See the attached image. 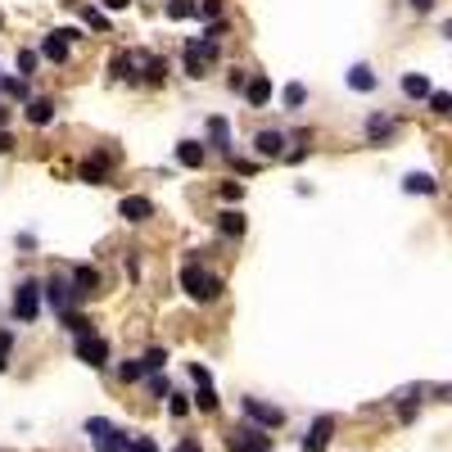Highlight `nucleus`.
Segmentation results:
<instances>
[{"mask_svg":"<svg viewBox=\"0 0 452 452\" xmlns=\"http://www.w3.org/2000/svg\"><path fill=\"white\" fill-rule=\"evenodd\" d=\"M181 290H186L190 299L208 303V299H217V294H222V281H217L213 272H204L199 263H186V267H181Z\"/></svg>","mask_w":452,"mask_h":452,"instance_id":"obj_1","label":"nucleus"},{"mask_svg":"<svg viewBox=\"0 0 452 452\" xmlns=\"http://www.w3.org/2000/svg\"><path fill=\"white\" fill-rule=\"evenodd\" d=\"M86 435L95 439V448H100V452H122V448H127V435H122L113 421H104V416L86 421Z\"/></svg>","mask_w":452,"mask_h":452,"instance_id":"obj_2","label":"nucleus"},{"mask_svg":"<svg viewBox=\"0 0 452 452\" xmlns=\"http://www.w3.org/2000/svg\"><path fill=\"white\" fill-rule=\"evenodd\" d=\"M36 312H41V285H36V281H18V290H14V316H18V321H36Z\"/></svg>","mask_w":452,"mask_h":452,"instance_id":"obj_3","label":"nucleus"},{"mask_svg":"<svg viewBox=\"0 0 452 452\" xmlns=\"http://www.w3.org/2000/svg\"><path fill=\"white\" fill-rule=\"evenodd\" d=\"M77 358L86 362V367H104V358H109V344L100 340V335H77Z\"/></svg>","mask_w":452,"mask_h":452,"instance_id":"obj_4","label":"nucleus"},{"mask_svg":"<svg viewBox=\"0 0 452 452\" xmlns=\"http://www.w3.org/2000/svg\"><path fill=\"white\" fill-rule=\"evenodd\" d=\"M245 416H254L258 425H263L267 435H272V430L285 421V411H281V407H267V402H258V398H245Z\"/></svg>","mask_w":452,"mask_h":452,"instance_id":"obj_5","label":"nucleus"},{"mask_svg":"<svg viewBox=\"0 0 452 452\" xmlns=\"http://www.w3.org/2000/svg\"><path fill=\"white\" fill-rule=\"evenodd\" d=\"M330 435H335V416H316L312 430H307V439H303V452H326Z\"/></svg>","mask_w":452,"mask_h":452,"instance_id":"obj_6","label":"nucleus"},{"mask_svg":"<svg viewBox=\"0 0 452 452\" xmlns=\"http://www.w3.org/2000/svg\"><path fill=\"white\" fill-rule=\"evenodd\" d=\"M73 27H59V32H50V36H45V41H41V54H45V59H54V64H64V59H68V41H73Z\"/></svg>","mask_w":452,"mask_h":452,"instance_id":"obj_7","label":"nucleus"},{"mask_svg":"<svg viewBox=\"0 0 452 452\" xmlns=\"http://www.w3.org/2000/svg\"><path fill=\"white\" fill-rule=\"evenodd\" d=\"M267 444H272V435H263V430H254V425H240V435L231 439L235 452H263Z\"/></svg>","mask_w":452,"mask_h":452,"instance_id":"obj_8","label":"nucleus"},{"mask_svg":"<svg viewBox=\"0 0 452 452\" xmlns=\"http://www.w3.org/2000/svg\"><path fill=\"white\" fill-rule=\"evenodd\" d=\"M118 213L127 217V222H145V217H154V204H150L145 195H122Z\"/></svg>","mask_w":452,"mask_h":452,"instance_id":"obj_9","label":"nucleus"},{"mask_svg":"<svg viewBox=\"0 0 452 452\" xmlns=\"http://www.w3.org/2000/svg\"><path fill=\"white\" fill-rule=\"evenodd\" d=\"M45 299H50L54 312H64V307H68V299H73V285L64 281V276H50V281H45Z\"/></svg>","mask_w":452,"mask_h":452,"instance_id":"obj_10","label":"nucleus"},{"mask_svg":"<svg viewBox=\"0 0 452 452\" xmlns=\"http://www.w3.org/2000/svg\"><path fill=\"white\" fill-rule=\"evenodd\" d=\"M95 285H100V272H95V267H77V272H73V299L95 294Z\"/></svg>","mask_w":452,"mask_h":452,"instance_id":"obj_11","label":"nucleus"},{"mask_svg":"<svg viewBox=\"0 0 452 452\" xmlns=\"http://www.w3.org/2000/svg\"><path fill=\"white\" fill-rule=\"evenodd\" d=\"M281 145H285L281 131H258V140H254V150L263 154V159H276V154H281Z\"/></svg>","mask_w":452,"mask_h":452,"instance_id":"obj_12","label":"nucleus"},{"mask_svg":"<svg viewBox=\"0 0 452 452\" xmlns=\"http://www.w3.org/2000/svg\"><path fill=\"white\" fill-rule=\"evenodd\" d=\"M27 122H32V127L54 122V100H32V104H27Z\"/></svg>","mask_w":452,"mask_h":452,"instance_id":"obj_13","label":"nucleus"},{"mask_svg":"<svg viewBox=\"0 0 452 452\" xmlns=\"http://www.w3.org/2000/svg\"><path fill=\"white\" fill-rule=\"evenodd\" d=\"M177 163L181 168H199V163H204V145H199V140H181L177 145Z\"/></svg>","mask_w":452,"mask_h":452,"instance_id":"obj_14","label":"nucleus"},{"mask_svg":"<svg viewBox=\"0 0 452 452\" xmlns=\"http://www.w3.org/2000/svg\"><path fill=\"white\" fill-rule=\"evenodd\" d=\"M402 190H407V195H435V177H425V172H411L407 181H402Z\"/></svg>","mask_w":452,"mask_h":452,"instance_id":"obj_15","label":"nucleus"},{"mask_svg":"<svg viewBox=\"0 0 452 452\" xmlns=\"http://www.w3.org/2000/svg\"><path fill=\"white\" fill-rule=\"evenodd\" d=\"M245 95H249V104H267L272 100V82H267V77H254V82H245Z\"/></svg>","mask_w":452,"mask_h":452,"instance_id":"obj_16","label":"nucleus"},{"mask_svg":"<svg viewBox=\"0 0 452 452\" xmlns=\"http://www.w3.org/2000/svg\"><path fill=\"white\" fill-rule=\"evenodd\" d=\"M208 140H213L217 150H231V127H226V118H208Z\"/></svg>","mask_w":452,"mask_h":452,"instance_id":"obj_17","label":"nucleus"},{"mask_svg":"<svg viewBox=\"0 0 452 452\" xmlns=\"http://www.w3.org/2000/svg\"><path fill=\"white\" fill-rule=\"evenodd\" d=\"M113 77H122V82H136V54H118V59H113Z\"/></svg>","mask_w":452,"mask_h":452,"instance_id":"obj_18","label":"nucleus"},{"mask_svg":"<svg viewBox=\"0 0 452 452\" xmlns=\"http://www.w3.org/2000/svg\"><path fill=\"white\" fill-rule=\"evenodd\" d=\"M349 82H353V91H371V86H376V77H371V68H367V64H353Z\"/></svg>","mask_w":452,"mask_h":452,"instance_id":"obj_19","label":"nucleus"},{"mask_svg":"<svg viewBox=\"0 0 452 452\" xmlns=\"http://www.w3.org/2000/svg\"><path fill=\"white\" fill-rule=\"evenodd\" d=\"M402 91H407L411 100H421V95H430V82L421 73H407V77H402Z\"/></svg>","mask_w":452,"mask_h":452,"instance_id":"obj_20","label":"nucleus"},{"mask_svg":"<svg viewBox=\"0 0 452 452\" xmlns=\"http://www.w3.org/2000/svg\"><path fill=\"white\" fill-rule=\"evenodd\" d=\"M217 226H222V235H240V231H245V213H240V208H235V213H222V222H217Z\"/></svg>","mask_w":452,"mask_h":452,"instance_id":"obj_21","label":"nucleus"},{"mask_svg":"<svg viewBox=\"0 0 452 452\" xmlns=\"http://www.w3.org/2000/svg\"><path fill=\"white\" fill-rule=\"evenodd\" d=\"M281 100H285V109H299V104L307 100V91H303L299 82H290V86H285V91H281Z\"/></svg>","mask_w":452,"mask_h":452,"instance_id":"obj_22","label":"nucleus"},{"mask_svg":"<svg viewBox=\"0 0 452 452\" xmlns=\"http://www.w3.org/2000/svg\"><path fill=\"white\" fill-rule=\"evenodd\" d=\"M0 91L14 95V100H27V82H23V77H5V82H0Z\"/></svg>","mask_w":452,"mask_h":452,"instance_id":"obj_23","label":"nucleus"},{"mask_svg":"<svg viewBox=\"0 0 452 452\" xmlns=\"http://www.w3.org/2000/svg\"><path fill=\"white\" fill-rule=\"evenodd\" d=\"M195 402H199V407H204V411H217V393H213V384H199Z\"/></svg>","mask_w":452,"mask_h":452,"instance_id":"obj_24","label":"nucleus"},{"mask_svg":"<svg viewBox=\"0 0 452 452\" xmlns=\"http://www.w3.org/2000/svg\"><path fill=\"white\" fill-rule=\"evenodd\" d=\"M168 77V64L163 59H145V82H163Z\"/></svg>","mask_w":452,"mask_h":452,"instance_id":"obj_25","label":"nucleus"},{"mask_svg":"<svg viewBox=\"0 0 452 452\" xmlns=\"http://www.w3.org/2000/svg\"><path fill=\"white\" fill-rule=\"evenodd\" d=\"M430 109H435V113H448L452 109V95L448 91H430Z\"/></svg>","mask_w":452,"mask_h":452,"instance_id":"obj_26","label":"nucleus"},{"mask_svg":"<svg viewBox=\"0 0 452 452\" xmlns=\"http://www.w3.org/2000/svg\"><path fill=\"white\" fill-rule=\"evenodd\" d=\"M163 362H168V353H163V349H150L140 367H145V371H163Z\"/></svg>","mask_w":452,"mask_h":452,"instance_id":"obj_27","label":"nucleus"},{"mask_svg":"<svg viewBox=\"0 0 452 452\" xmlns=\"http://www.w3.org/2000/svg\"><path fill=\"white\" fill-rule=\"evenodd\" d=\"M168 14H172V18H190V14H195V0H172Z\"/></svg>","mask_w":452,"mask_h":452,"instance_id":"obj_28","label":"nucleus"},{"mask_svg":"<svg viewBox=\"0 0 452 452\" xmlns=\"http://www.w3.org/2000/svg\"><path fill=\"white\" fill-rule=\"evenodd\" d=\"M100 177H104V159H95V163L82 168V181H95V186H100Z\"/></svg>","mask_w":452,"mask_h":452,"instance_id":"obj_29","label":"nucleus"},{"mask_svg":"<svg viewBox=\"0 0 452 452\" xmlns=\"http://www.w3.org/2000/svg\"><path fill=\"white\" fill-rule=\"evenodd\" d=\"M118 376L131 384V380H140V376H145V367H140V362H122V367H118Z\"/></svg>","mask_w":452,"mask_h":452,"instance_id":"obj_30","label":"nucleus"},{"mask_svg":"<svg viewBox=\"0 0 452 452\" xmlns=\"http://www.w3.org/2000/svg\"><path fill=\"white\" fill-rule=\"evenodd\" d=\"M9 349H14V335H9V330H0V371L9 367Z\"/></svg>","mask_w":452,"mask_h":452,"instance_id":"obj_31","label":"nucleus"},{"mask_svg":"<svg viewBox=\"0 0 452 452\" xmlns=\"http://www.w3.org/2000/svg\"><path fill=\"white\" fill-rule=\"evenodd\" d=\"M195 14H204V18H217V14H222V0H204V5H199Z\"/></svg>","mask_w":452,"mask_h":452,"instance_id":"obj_32","label":"nucleus"},{"mask_svg":"<svg viewBox=\"0 0 452 452\" xmlns=\"http://www.w3.org/2000/svg\"><path fill=\"white\" fill-rule=\"evenodd\" d=\"M168 398H172V416H186V411H190V402L181 398V393H168Z\"/></svg>","mask_w":452,"mask_h":452,"instance_id":"obj_33","label":"nucleus"},{"mask_svg":"<svg viewBox=\"0 0 452 452\" xmlns=\"http://www.w3.org/2000/svg\"><path fill=\"white\" fill-rule=\"evenodd\" d=\"M122 452H159V448H154V439H136V444H127Z\"/></svg>","mask_w":452,"mask_h":452,"instance_id":"obj_34","label":"nucleus"},{"mask_svg":"<svg viewBox=\"0 0 452 452\" xmlns=\"http://www.w3.org/2000/svg\"><path fill=\"white\" fill-rule=\"evenodd\" d=\"M150 389H154V398H168V393H172V389H168V380H163V376H154V380H150Z\"/></svg>","mask_w":452,"mask_h":452,"instance_id":"obj_35","label":"nucleus"},{"mask_svg":"<svg viewBox=\"0 0 452 452\" xmlns=\"http://www.w3.org/2000/svg\"><path fill=\"white\" fill-rule=\"evenodd\" d=\"M18 68L32 73V68H36V54H32V50H23V54H18Z\"/></svg>","mask_w":452,"mask_h":452,"instance_id":"obj_36","label":"nucleus"},{"mask_svg":"<svg viewBox=\"0 0 452 452\" xmlns=\"http://www.w3.org/2000/svg\"><path fill=\"white\" fill-rule=\"evenodd\" d=\"M82 18H86L91 27H104V14H95V9H82Z\"/></svg>","mask_w":452,"mask_h":452,"instance_id":"obj_37","label":"nucleus"},{"mask_svg":"<svg viewBox=\"0 0 452 452\" xmlns=\"http://www.w3.org/2000/svg\"><path fill=\"white\" fill-rule=\"evenodd\" d=\"M411 9H416V14H430V9H435V0H411Z\"/></svg>","mask_w":452,"mask_h":452,"instance_id":"obj_38","label":"nucleus"},{"mask_svg":"<svg viewBox=\"0 0 452 452\" xmlns=\"http://www.w3.org/2000/svg\"><path fill=\"white\" fill-rule=\"evenodd\" d=\"M104 5H109V9H127L131 0H104Z\"/></svg>","mask_w":452,"mask_h":452,"instance_id":"obj_39","label":"nucleus"},{"mask_svg":"<svg viewBox=\"0 0 452 452\" xmlns=\"http://www.w3.org/2000/svg\"><path fill=\"white\" fill-rule=\"evenodd\" d=\"M9 145H14V140H9V131H0V154H5Z\"/></svg>","mask_w":452,"mask_h":452,"instance_id":"obj_40","label":"nucleus"},{"mask_svg":"<svg viewBox=\"0 0 452 452\" xmlns=\"http://www.w3.org/2000/svg\"><path fill=\"white\" fill-rule=\"evenodd\" d=\"M177 452H199V444H181V448H177Z\"/></svg>","mask_w":452,"mask_h":452,"instance_id":"obj_41","label":"nucleus"}]
</instances>
